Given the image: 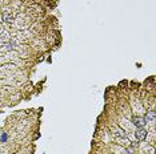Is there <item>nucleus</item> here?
Returning <instances> with one entry per match:
<instances>
[{
  "label": "nucleus",
  "mask_w": 156,
  "mask_h": 154,
  "mask_svg": "<svg viewBox=\"0 0 156 154\" xmlns=\"http://www.w3.org/2000/svg\"><path fill=\"white\" fill-rule=\"evenodd\" d=\"M113 135H115V137H120L123 141H128V138H127L124 134V131L121 130L120 127H115V129H113Z\"/></svg>",
  "instance_id": "obj_3"
},
{
  "label": "nucleus",
  "mask_w": 156,
  "mask_h": 154,
  "mask_svg": "<svg viewBox=\"0 0 156 154\" xmlns=\"http://www.w3.org/2000/svg\"><path fill=\"white\" fill-rule=\"evenodd\" d=\"M13 19H15V15H13L12 12L5 11V12L3 13V20H4V23L12 24V23H13Z\"/></svg>",
  "instance_id": "obj_2"
},
{
  "label": "nucleus",
  "mask_w": 156,
  "mask_h": 154,
  "mask_svg": "<svg viewBox=\"0 0 156 154\" xmlns=\"http://www.w3.org/2000/svg\"><path fill=\"white\" fill-rule=\"evenodd\" d=\"M135 135H136L137 141H144L147 138V130H145L144 127H140L139 130L135 131Z\"/></svg>",
  "instance_id": "obj_1"
},
{
  "label": "nucleus",
  "mask_w": 156,
  "mask_h": 154,
  "mask_svg": "<svg viewBox=\"0 0 156 154\" xmlns=\"http://www.w3.org/2000/svg\"><path fill=\"white\" fill-rule=\"evenodd\" d=\"M123 154H132V153H131L129 150H124V151H123Z\"/></svg>",
  "instance_id": "obj_7"
},
{
  "label": "nucleus",
  "mask_w": 156,
  "mask_h": 154,
  "mask_svg": "<svg viewBox=\"0 0 156 154\" xmlns=\"http://www.w3.org/2000/svg\"><path fill=\"white\" fill-rule=\"evenodd\" d=\"M155 118H156V113L153 110H149V112L145 113V117H144L145 121H153Z\"/></svg>",
  "instance_id": "obj_5"
},
{
  "label": "nucleus",
  "mask_w": 156,
  "mask_h": 154,
  "mask_svg": "<svg viewBox=\"0 0 156 154\" xmlns=\"http://www.w3.org/2000/svg\"><path fill=\"white\" fill-rule=\"evenodd\" d=\"M132 122L136 125V126H139V127H144L145 126V121L144 118H141V117H135V118L132 119Z\"/></svg>",
  "instance_id": "obj_4"
},
{
  "label": "nucleus",
  "mask_w": 156,
  "mask_h": 154,
  "mask_svg": "<svg viewBox=\"0 0 156 154\" xmlns=\"http://www.w3.org/2000/svg\"><path fill=\"white\" fill-rule=\"evenodd\" d=\"M3 32V27H1V24H0V33Z\"/></svg>",
  "instance_id": "obj_8"
},
{
  "label": "nucleus",
  "mask_w": 156,
  "mask_h": 154,
  "mask_svg": "<svg viewBox=\"0 0 156 154\" xmlns=\"http://www.w3.org/2000/svg\"><path fill=\"white\" fill-rule=\"evenodd\" d=\"M12 49V44L9 42H4L0 45V52H7V50H11Z\"/></svg>",
  "instance_id": "obj_6"
}]
</instances>
